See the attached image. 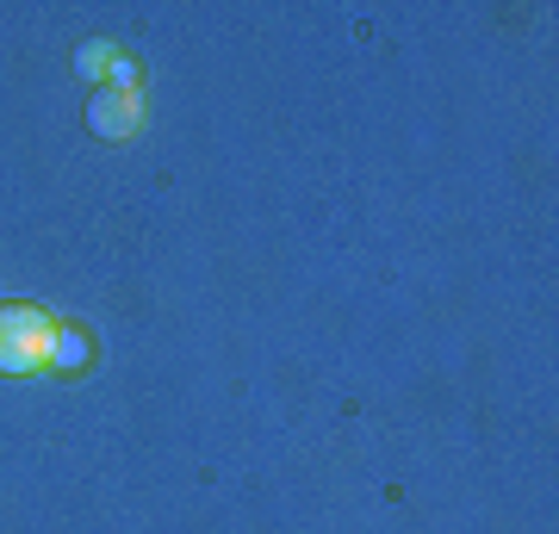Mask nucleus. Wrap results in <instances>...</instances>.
Here are the masks:
<instances>
[{"label": "nucleus", "instance_id": "7ed1b4c3", "mask_svg": "<svg viewBox=\"0 0 559 534\" xmlns=\"http://www.w3.org/2000/svg\"><path fill=\"white\" fill-rule=\"evenodd\" d=\"M94 360V342H87V330H75V323H57V348H50V373H81Z\"/></svg>", "mask_w": 559, "mask_h": 534}, {"label": "nucleus", "instance_id": "20e7f679", "mask_svg": "<svg viewBox=\"0 0 559 534\" xmlns=\"http://www.w3.org/2000/svg\"><path fill=\"white\" fill-rule=\"evenodd\" d=\"M112 57H119V50H112V44H81V57H75V75L81 81H100V75H112Z\"/></svg>", "mask_w": 559, "mask_h": 534}, {"label": "nucleus", "instance_id": "f257e3e1", "mask_svg": "<svg viewBox=\"0 0 559 534\" xmlns=\"http://www.w3.org/2000/svg\"><path fill=\"white\" fill-rule=\"evenodd\" d=\"M57 317L38 305H0V373H50Z\"/></svg>", "mask_w": 559, "mask_h": 534}, {"label": "nucleus", "instance_id": "39448f33", "mask_svg": "<svg viewBox=\"0 0 559 534\" xmlns=\"http://www.w3.org/2000/svg\"><path fill=\"white\" fill-rule=\"evenodd\" d=\"M112 87H138V62L131 57H112Z\"/></svg>", "mask_w": 559, "mask_h": 534}, {"label": "nucleus", "instance_id": "f03ea898", "mask_svg": "<svg viewBox=\"0 0 559 534\" xmlns=\"http://www.w3.org/2000/svg\"><path fill=\"white\" fill-rule=\"evenodd\" d=\"M87 124L106 143H131L143 124V94L138 87H100V94L87 99Z\"/></svg>", "mask_w": 559, "mask_h": 534}]
</instances>
